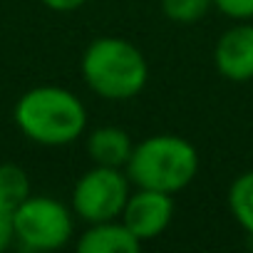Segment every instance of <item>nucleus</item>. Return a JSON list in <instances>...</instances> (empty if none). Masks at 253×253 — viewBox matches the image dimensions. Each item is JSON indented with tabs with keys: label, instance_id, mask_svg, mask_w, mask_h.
Segmentation results:
<instances>
[{
	"label": "nucleus",
	"instance_id": "1",
	"mask_svg": "<svg viewBox=\"0 0 253 253\" xmlns=\"http://www.w3.org/2000/svg\"><path fill=\"white\" fill-rule=\"evenodd\" d=\"M18 129L40 147H67L87 132V107L67 87L40 84L28 89L13 109Z\"/></svg>",
	"mask_w": 253,
	"mask_h": 253
},
{
	"label": "nucleus",
	"instance_id": "2",
	"mask_svg": "<svg viewBox=\"0 0 253 253\" xmlns=\"http://www.w3.org/2000/svg\"><path fill=\"white\" fill-rule=\"evenodd\" d=\"M84 84L107 102H129L149 82V62L144 52L124 38L104 35L92 40L82 52Z\"/></svg>",
	"mask_w": 253,
	"mask_h": 253
},
{
	"label": "nucleus",
	"instance_id": "3",
	"mask_svg": "<svg viewBox=\"0 0 253 253\" xmlns=\"http://www.w3.org/2000/svg\"><path fill=\"white\" fill-rule=\"evenodd\" d=\"M124 171L132 186L179 194L199 174V152L179 134H152L134 144Z\"/></svg>",
	"mask_w": 253,
	"mask_h": 253
},
{
	"label": "nucleus",
	"instance_id": "4",
	"mask_svg": "<svg viewBox=\"0 0 253 253\" xmlns=\"http://www.w3.org/2000/svg\"><path fill=\"white\" fill-rule=\"evenodd\" d=\"M10 218H13V241L23 251L33 253L57 251L67 246L75 233L72 206H65L62 201L45 194H30L10 213Z\"/></svg>",
	"mask_w": 253,
	"mask_h": 253
},
{
	"label": "nucleus",
	"instance_id": "5",
	"mask_svg": "<svg viewBox=\"0 0 253 253\" xmlns=\"http://www.w3.org/2000/svg\"><path fill=\"white\" fill-rule=\"evenodd\" d=\"M132 194V181L124 169L117 167H92L72 186L70 206L84 223L112 221L122 216V209Z\"/></svg>",
	"mask_w": 253,
	"mask_h": 253
},
{
	"label": "nucleus",
	"instance_id": "6",
	"mask_svg": "<svg viewBox=\"0 0 253 253\" xmlns=\"http://www.w3.org/2000/svg\"><path fill=\"white\" fill-rule=\"evenodd\" d=\"M174 211H176L174 194L134 186V191L126 199L119 218L142 243H147V241L159 238L171 226Z\"/></svg>",
	"mask_w": 253,
	"mask_h": 253
},
{
	"label": "nucleus",
	"instance_id": "7",
	"mask_svg": "<svg viewBox=\"0 0 253 253\" xmlns=\"http://www.w3.org/2000/svg\"><path fill=\"white\" fill-rule=\"evenodd\" d=\"M213 65L228 82L253 80V20H238L221 33L213 45Z\"/></svg>",
	"mask_w": 253,
	"mask_h": 253
},
{
	"label": "nucleus",
	"instance_id": "8",
	"mask_svg": "<svg viewBox=\"0 0 253 253\" xmlns=\"http://www.w3.org/2000/svg\"><path fill=\"white\" fill-rule=\"evenodd\" d=\"M142 241L122 223V218L87 223L77 238L80 253H139Z\"/></svg>",
	"mask_w": 253,
	"mask_h": 253
},
{
	"label": "nucleus",
	"instance_id": "9",
	"mask_svg": "<svg viewBox=\"0 0 253 253\" xmlns=\"http://www.w3.org/2000/svg\"><path fill=\"white\" fill-rule=\"evenodd\" d=\"M84 147H87V157L92 164L124 169L126 162H129L132 149H134V142H132L129 132L122 129V126L104 124V126H97V129H92L87 134Z\"/></svg>",
	"mask_w": 253,
	"mask_h": 253
},
{
	"label": "nucleus",
	"instance_id": "10",
	"mask_svg": "<svg viewBox=\"0 0 253 253\" xmlns=\"http://www.w3.org/2000/svg\"><path fill=\"white\" fill-rule=\"evenodd\" d=\"M228 211L236 218V223L253 238V169L238 174L228 186Z\"/></svg>",
	"mask_w": 253,
	"mask_h": 253
},
{
	"label": "nucleus",
	"instance_id": "11",
	"mask_svg": "<svg viewBox=\"0 0 253 253\" xmlns=\"http://www.w3.org/2000/svg\"><path fill=\"white\" fill-rule=\"evenodd\" d=\"M30 196V179L18 164H0V209L13 213Z\"/></svg>",
	"mask_w": 253,
	"mask_h": 253
},
{
	"label": "nucleus",
	"instance_id": "12",
	"mask_svg": "<svg viewBox=\"0 0 253 253\" xmlns=\"http://www.w3.org/2000/svg\"><path fill=\"white\" fill-rule=\"evenodd\" d=\"M211 8H213V0H162L164 18L179 25L201 23Z\"/></svg>",
	"mask_w": 253,
	"mask_h": 253
},
{
	"label": "nucleus",
	"instance_id": "13",
	"mask_svg": "<svg viewBox=\"0 0 253 253\" xmlns=\"http://www.w3.org/2000/svg\"><path fill=\"white\" fill-rule=\"evenodd\" d=\"M213 8L233 23L253 20V0H213Z\"/></svg>",
	"mask_w": 253,
	"mask_h": 253
},
{
	"label": "nucleus",
	"instance_id": "14",
	"mask_svg": "<svg viewBox=\"0 0 253 253\" xmlns=\"http://www.w3.org/2000/svg\"><path fill=\"white\" fill-rule=\"evenodd\" d=\"M15 241H13V218L8 211L0 209V253L5 248H10Z\"/></svg>",
	"mask_w": 253,
	"mask_h": 253
},
{
	"label": "nucleus",
	"instance_id": "15",
	"mask_svg": "<svg viewBox=\"0 0 253 253\" xmlns=\"http://www.w3.org/2000/svg\"><path fill=\"white\" fill-rule=\"evenodd\" d=\"M40 3H42L45 8L55 10V13H72V10L82 8L87 0H40Z\"/></svg>",
	"mask_w": 253,
	"mask_h": 253
},
{
	"label": "nucleus",
	"instance_id": "16",
	"mask_svg": "<svg viewBox=\"0 0 253 253\" xmlns=\"http://www.w3.org/2000/svg\"><path fill=\"white\" fill-rule=\"evenodd\" d=\"M251 248H253V238H251Z\"/></svg>",
	"mask_w": 253,
	"mask_h": 253
}]
</instances>
